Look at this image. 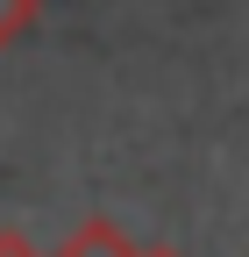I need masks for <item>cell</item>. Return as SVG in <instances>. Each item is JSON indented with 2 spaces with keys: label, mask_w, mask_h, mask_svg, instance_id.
<instances>
[{
  "label": "cell",
  "mask_w": 249,
  "mask_h": 257,
  "mask_svg": "<svg viewBox=\"0 0 249 257\" xmlns=\"http://www.w3.org/2000/svg\"><path fill=\"white\" fill-rule=\"evenodd\" d=\"M150 250L157 243H136L128 229H114V221H86V229H72L50 257H150Z\"/></svg>",
  "instance_id": "1"
},
{
  "label": "cell",
  "mask_w": 249,
  "mask_h": 257,
  "mask_svg": "<svg viewBox=\"0 0 249 257\" xmlns=\"http://www.w3.org/2000/svg\"><path fill=\"white\" fill-rule=\"evenodd\" d=\"M36 15H43V0H0V50H14L36 29Z\"/></svg>",
  "instance_id": "2"
},
{
  "label": "cell",
  "mask_w": 249,
  "mask_h": 257,
  "mask_svg": "<svg viewBox=\"0 0 249 257\" xmlns=\"http://www.w3.org/2000/svg\"><path fill=\"white\" fill-rule=\"evenodd\" d=\"M0 257H43V250H36V243H28L22 229H0Z\"/></svg>",
  "instance_id": "3"
},
{
  "label": "cell",
  "mask_w": 249,
  "mask_h": 257,
  "mask_svg": "<svg viewBox=\"0 0 249 257\" xmlns=\"http://www.w3.org/2000/svg\"><path fill=\"white\" fill-rule=\"evenodd\" d=\"M150 257H178V250H150Z\"/></svg>",
  "instance_id": "4"
}]
</instances>
